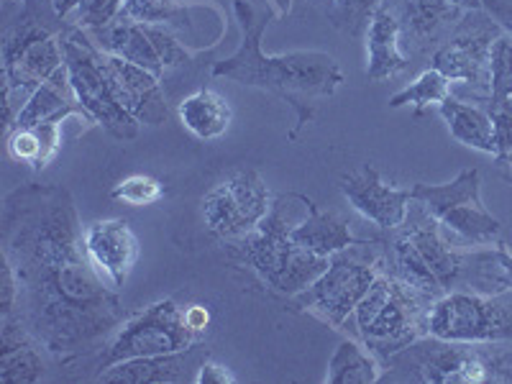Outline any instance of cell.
<instances>
[{"label":"cell","mask_w":512,"mask_h":384,"mask_svg":"<svg viewBox=\"0 0 512 384\" xmlns=\"http://www.w3.org/2000/svg\"><path fill=\"white\" fill-rule=\"evenodd\" d=\"M111 198L123 200L134 208H144V205H154L164 198V185L149 175H131L113 187Z\"/></svg>","instance_id":"d6a6232c"},{"label":"cell","mask_w":512,"mask_h":384,"mask_svg":"<svg viewBox=\"0 0 512 384\" xmlns=\"http://www.w3.org/2000/svg\"><path fill=\"white\" fill-rule=\"evenodd\" d=\"M448 95H451V80L443 77L438 70H433V67H428L418 80L410 82L408 88H402L400 93L392 95L390 108L413 105V108L423 111L428 105H441Z\"/></svg>","instance_id":"f1b7e54d"},{"label":"cell","mask_w":512,"mask_h":384,"mask_svg":"<svg viewBox=\"0 0 512 384\" xmlns=\"http://www.w3.org/2000/svg\"><path fill=\"white\" fill-rule=\"evenodd\" d=\"M482 8L507 36H512V0H482Z\"/></svg>","instance_id":"74e56055"},{"label":"cell","mask_w":512,"mask_h":384,"mask_svg":"<svg viewBox=\"0 0 512 384\" xmlns=\"http://www.w3.org/2000/svg\"><path fill=\"white\" fill-rule=\"evenodd\" d=\"M438 111H441L443 121H446L448 134L454 136L459 144L495 157V123H492L489 111H484V108L474 103H464V100L454 98V95H448L438 105Z\"/></svg>","instance_id":"484cf974"},{"label":"cell","mask_w":512,"mask_h":384,"mask_svg":"<svg viewBox=\"0 0 512 384\" xmlns=\"http://www.w3.org/2000/svg\"><path fill=\"white\" fill-rule=\"evenodd\" d=\"M338 187L349 200L351 208L359 216L367 218L382 231H395L408 221L410 208H413V192L405 187H395L392 182L382 180L374 167H361L338 180Z\"/></svg>","instance_id":"9a60e30c"},{"label":"cell","mask_w":512,"mask_h":384,"mask_svg":"<svg viewBox=\"0 0 512 384\" xmlns=\"http://www.w3.org/2000/svg\"><path fill=\"white\" fill-rule=\"evenodd\" d=\"M121 16L139 24H164L172 29H187V8L180 0H126Z\"/></svg>","instance_id":"f546056e"},{"label":"cell","mask_w":512,"mask_h":384,"mask_svg":"<svg viewBox=\"0 0 512 384\" xmlns=\"http://www.w3.org/2000/svg\"><path fill=\"white\" fill-rule=\"evenodd\" d=\"M233 382H239L236 374H233L228 367H223V364H218L216 359H210V356L200 364L198 377H195V384H233Z\"/></svg>","instance_id":"8d00e7d4"},{"label":"cell","mask_w":512,"mask_h":384,"mask_svg":"<svg viewBox=\"0 0 512 384\" xmlns=\"http://www.w3.org/2000/svg\"><path fill=\"white\" fill-rule=\"evenodd\" d=\"M177 116L185 131L200 141H216L231 128L233 113L228 100L213 88H200L177 105Z\"/></svg>","instance_id":"d4e9b609"},{"label":"cell","mask_w":512,"mask_h":384,"mask_svg":"<svg viewBox=\"0 0 512 384\" xmlns=\"http://www.w3.org/2000/svg\"><path fill=\"white\" fill-rule=\"evenodd\" d=\"M272 192L254 169H241L210 187L203 198V221L213 236L236 241L254 231L272 208Z\"/></svg>","instance_id":"5bb4252c"},{"label":"cell","mask_w":512,"mask_h":384,"mask_svg":"<svg viewBox=\"0 0 512 384\" xmlns=\"http://www.w3.org/2000/svg\"><path fill=\"white\" fill-rule=\"evenodd\" d=\"M82 239H85V254L100 274V280L121 292L141 254L134 228L123 218H105V221L88 223Z\"/></svg>","instance_id":"2e32d148"},{"label":"cell","mask_w":512,"mask_h":384,"mask_svg":"<svg viewBox=\"0 0 512 384\" xmlns=\"http://www.w3.org/2000/svg\"><path fill=\"white\" fill-rule=\"evenodd\" d=\"M451 3L466 8V11H477V8H482V0H451Z\"/></svg>","instance_id":"ab89813d"},{"label":"cell","mask_w":512,"mask_h":384,"mask_svg":"<svg viewBox=\"0 0 512 384\" xmlns=\"http://www.w3.org/2000/svg\"><path fill=\"white\" fill-rule=\"evenodd\" d=\"M52 6H54V11L59 13V16L70 21V18L75 16L77 8H80V0H52Z\"/></svg>","instance_id":"f35d334b"},{"label":"cell","mask_w":512,"mask_h":384,"mask_svg":"<svg viewBox=\"0 0 512 384\" xmlns=\"http://www.w3.org/2000/svg\"><path fill=\"white\" fill-rule=\"evenodd\" d=\"M47 349L36 341L34 333L18 320L6 315L0 323V382L36 384L47 374Z\"/></svg>","instance_id":"ffe728a7"},{"label":"cell","mask_w":512,"mask_h":384,"mask_svg":"<svg viewBox=\"0 0 512 384\" xmlns=\"http://www.w3.org/2000/svg\"><path fill=\"white\" fill-rule=\"evenodd\" d=\"M85 34L93 39L95 47L103 49L111 57H121L131 64H139V67H144V70H149L157 77H164V72H167L146 24L131 21L126 16H118L113 24L103 26V29H90Z\"/></svg>","instance_id":"7402d4cb"},{"label":"cell","mask_w":512,"mask_h":384,"mask_svg":"<svg viewBox=\"0 0 512 384\" xmlns=\"http://www.w3.org/2000/svg\"><path fill=\"white\" fill-rule=\"evenodd\" d=\"M82 233L67 187L29 182L3 200L0 251L18 277L16 315L59 361L90 354L123 326L118 292L93 269Z\"/></svg>","instance_id":"6da1fadb"},{"label":"cell","mask_w":512,"mask_h":384,"mask_svg":"<svg viewBox=\"0 0 512 384\" xmlns=\"http://www.w3.org/2000/svg\"><path fill=\"white\" fill-rule=\"evenodd\" d=\"M290 236L295 241V246H300L305 251H313L318 256H328V259L333 254H338V251H344L349 246L364 241L356 239L344 218L336 216V213H328V210H320L315 203H310L308 216L292 228Z\"/></svg>","instance_id":"cb8c5ba5"},{"label":"cell","mask_w":512,"mask_h":384,"mask_svg":"<svg viewBox=\"0 0 512 384\" xmlns=\"http://www.w3.org/2000/svg\"><path fill=\"white\" fill-rule=\"evenodd\" d=\"M205 333L190 323L187 305H180L172 297L157 300L141 313L123 320L116 336L100 349L98 369L113 367L118 361L141 359V356L177 354L203 344Z\"/></svg>","instance_id":"9c48e42d"},{"label":"cell","mask_w":512,"mask_h":384,"mask_svg":"<svg viewBox=\"0 0 512 384\" xmlns=\"http://www.w3.org/2000/svg\"><path fill=\"white\" fill-rule=\"evenodd\" d=\"M487 111L495 123V159L512 175V105L487 103Z\"/></svg>","instance_id":"e575fe53"},{"label":"cell","mask_w":512,"mask_h":384,"mask_svg":"<svg viewBox=\"0 0 512 384\" xmlns=\"http://www.w3.org/2000/svg\"><path fill=\"white\" fill-rule=\"evenodd\" d=\"M512 356L500 344H461L423 336L384 361L379 382L487 384L510 382Z\"/></svg>","instance_id":"52a82bcc"},{"label":"cell","mask_w":512,"mask_h":384,"mask_svg":"<svg viewBox=\"0 0 512 384\" xmlns=\"http://www.w3.org/2000/svg\"><path fill=\"white\" fill-rule=\"evenodd\" d=\"M428 336L461 344H512V292L451 290L428 310Z\"/></svg>","instance_id":"30bf717a"},{"label":"cell","mask_w":512,"mask_h":384,"mask_svg":"<svg viewBox=\"0 0 512 384\" xmlns=\"http://www.w3.org/2000/svg\"><path fill=\"white\" fill-rule=\"evenodd\" d=\"M413 200L441 226L448 236H456L469 246H492L500 241L502 223L482 203V177L477 169H464L446 185L418 182Z\"/></svg>","instance_id":"8fae6325"},{"label":"cell","mask_w":512,"mask_h":384,"mask_svg":"<svg viewBox=\"0 0 512 384\" xmlns=\"http://www.w3.org/2000/svg\"><path fill=\"white\" fill-rule=\"evenodd\" d=\"M507 290H510V292H512V280H510V287H507Z\"/></svg>","instance_id":"60d3db41"},{"label":"cell","mask_w":512,"mask_h":384,"mask_svg":"<svg viewBox=\"0 0 512 384\" xmlns=\"http://www.w3.org/2000/svg\"><path fill=\"white\" fill-rule=\"evenodd\" d=\"M415 203V200H413ZM382 241L384 269L431 297L451 290L505 292L512 280V254L495 249L459 251L451 246L436 221L415 203L408 221Z\"/></svg>","instance_id":"7a4b0ae2"},{"label":"cell","mask_w":512,"mask_h":384,"mask_svg":"<svg viewBox=\"0 0 512 384\" xmlns=\"http://www.w3.org/2000/svg\"><path fill=\"white\" fill-rule=\"evenodd\" d=\"M64 64L70 72L72 88H75L80 103L93 116L95 126H103L118 141L134 139L139 134L141 123L128 116L113 95L108 77H105L103 49L95 47L93 39L77 26L64 39Z\"/></svg>","instance_id":"4fadbf2b"},{"label":"cell","mask_w":512,"mask_h":384,"mask_svg":"<svg viewBox=\"0 0 512 384\" xmlns=\"http://www.w3.org/2000/svg\"><path fill=\"white\" fill-rule=\"evenodd\" d=\"M382 8H387L400 24L402 47L408 52L431 47L443 29L459 24L466 11L451 0H384Z\"/></svg>","instance_id":"d6986e66"},{"label":"cell","mask_w":512,"mask_h":384,"mask_svg":"<svg viewBox=\"0 0 512 384\" xmlns=\"http://www.w3.org/2000/svg\"><path fill=\"white\" fill-rule=\"evenodd\" d=\"M384 0H333L331 21L336 29L349 36L367 34L372 18L382 8Z\"/></svg>","instance_id":"1f68e13d"},{"label":"cell","mask_w":512,"mask_h":384,"mask_svg":"<svg viewBox=\"0 0 512 384\" xmlns=\"http://www.w3.org/2000/svg\"><path fill=\"white\" fill-rule=\"evenodd\" d=\"M433 300L436 297L384 269L361 297L346 326L351 328V336L384 364L418 338L428 336V310Z\"/></svg>","instance_id":"8992f818"},{"label":"cell","mask_w":512,"mask_h":384,"mask_svg":"<svg viewBox=\"0 0 512 384\" xmlns=\"http://www.w3.org/2000/svg\"><path fill=\"white\" fill-rule=\"evenodd\" d=\"M0 272H3V280H0V318H6V315H16L18 277L6 259H3V269Z\"/></svg>","instance_id":"d590c367"},{"label":"cell","mask_w":512,"mask_h":384,"mask_svg":"<svg viewBox=\"0 0 512 384\" xmlns=\"http://www.w3.org/2000/svg\"><path fill=\"white\" fill-rule=\"evenodd\" d=\"M70 116H77L88 123V126H95L88 108L77 98L75 88H72L70 72H67V64H64L47 82H41L39 88L34 90V95L26 100L13 128L39 126V123H64Z\"/></svg>","instance_id":"44dd1931"},{"label":"cell","mask_w":512,"mask_h":384,"mask_svg":"<svg viewBox=\"0 0 512 384\" xmlns=\"http://www.w3.org/2000/svg\"><path fill=\"white\" fill-rule=\"evenodd\" d=\"M208 359V351L203 346H195L190 351H177V354L141 356V359L118 361L113 367L103 369L98 374V382L105 384H177L195 382L200 364Z\"/></svg>","instance_id":"ac0fdd59"},{"label":"cell","mask_w":512,"mask_h":384,"mask_svg":"<svg viewBox=\"0 0 512 384\" xmlns=\"http://www.w3.org/2000/svg\"><path fill=\"white\" fill-rule=\"evenodd\" d=\"M103 67L113 95L123 111L144 126H162L169 118L167 95L162 88V77L131 64L121 57H111L103 52Z\"/></svg>","instance_id":"e0dca14e"},{"label":"cell","mask_w":512,"mask_h":384,"mask_svg":"<svg viewBox=\"0 0 512 384\" xmlns=\"http://www.w3.org/2000/svg\"><path fill=\"white\" fill-rule=\"evenodd\" d=\"M233 11L241 26V44L228 59L213 64V77L267 90L295 108V131L308 126L315 116V100L331 98L344 85V70L326 52H285L264 54L262 36L272 13L256 16L246 0H233Z\"/></svg>","instance_id":"3957f363"},{"label":"cell","mask_w":512,"mask_h":384,"mask_svg":"<svg viewBox=\"0 0 512 384\" xmlns=\"http://www.w3.org/2000/svg\"><path fill=\"white\" fill-rule=\"evenodd\" d=\"M72 29L75 24L54 11L52 0H24L18 16L6 24L0 41L6 134L34 90L64 67V39Z\"/></svg>","instance_id":"277c9868"},{"label":"cell","mask_w":512,"mask_h":384,"mask_svg":"<svg viewBox=\"0 0 512 384\" xmlns=\"http://www.w3.org/2000/svg\"><path fill=\"white\" fill-rule=\"evenodd\" d=\"M384 272L382 241H361L328 259L326 272L305 292L292 297L295 308L308 310L328 326L344 328L346 320Z\"/></svg>","instance_id":"ba28073f"},{"label":"cell","mask_w":512,"mask_h":384,"mask_svg":"<svg viewBox=\"0 0 512 384\" xmlns=\"http://www.w3.org/2000/svg\"><path fill=\"white\" fill-rule=\"evenodd\" d=\"M510 105H512V100H510Z\"/></svg>","instance_id":"b9f144b4"},{"label":"cell","mask_w":512,"mask_h":384,"mask_svg":"<svg viewBox=\"0 0 512 384\" xmlns=\"http://www.w3.org/2000/svg\"><path fill=\"white\" fill-rule=\"evenodd\" d=\"M505 31L484 8L464 11L459 24L451 29L443 44L431 54V67L443 77L459 85H466L477 98L489 100V62L492 47Z\"/></svg>","instance_id":"7c38bea8"},{"label":"cell","mask_w":512,"mask_h":384,"mask_svg":"<svg viewBox=\"0 0 512 384\" xmlns=\"http://www.w3.org/2000/svg\"><path fill=\"white\" fill-rule=\"evenodd\" d=\"M313 200L300 192H285L272 200L264 221L251 233L231 241V254L254 269L259 280L280 295L295 297L326 272L328 256L305 251L292 241V228L308 216Z\"/></svg>","instance_id":"5b68a950"},{"label":"cell","mask_w":512,"mask_h":384,"mask_svg":"<svg viewBox=\"0 0 512 384\" xmlns=\"http://www.w3.org/2000/svg\"><path fill=\"white\" fill-rule=\"evenodd\" d=\"M367 80L384 82L410 67V57L402 47V31L387 8H379L367 29Z\"/></svg>","instance_id":"603a6c76"},{"label":"cell","mask_w":512,"mask_h":384,"mask_svg":"<svg viewBox=\"0 0 512 384\" xmlns=\"http://www.w3.org/2000/svg\"><path fill=\"white\" fill-rule=\"evenodd\" d=\"M8 136V157L34 172L52 164L62 146V123H39V126L13 128Z\"/></svg>","instance_id":"4316f807"},{"label":"cell","mask_w":512,"mask_h":384,"mask_svg":"<svg viewBox=\"0 0 512 384\" xmlns=\"http://www.w3.org/2000/svg\"><path fill=\"white\" fill-rule=\"evenodd\" d=\"M126 0H80V8L75 16L70 18L77 29H103V26L113 24L123 13Z\"/></svg>","instance_id":"836d02e7"},{"label":"cell","mask_w":512,"mask_h":384,"mask_svg":"<svg viewBox=\"0 0 512 384\" xmlns=\"http://www.w3.org/2000/svg\"><path fill=\"white\" fill-rule=\"evenodd\" d=\"M384 374V364L367 349V346L346 338L336 346L333 356L328 359V384H374Z\"/></svg>","instance_id":"83f0119b"},{"label":"cell","mask_w":512,"mask_h":384,"mask_svg":"<svg viewBox=\"0 0 512 384\" xmlns=\"http://www.w3.org/2000/svg\"><path fill=\"white\" fill-rule=\"evenodd\" d=\"M512 100V36L502 34L492 47L489 62V100L487 103H510Z\"/></svg>","instance_id":"4dcf8cb0"}]
</instances>
